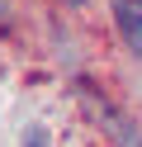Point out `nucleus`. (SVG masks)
Returning <instances> with one entry per match:
<instances>
[{"mask_svg": "<svg viewBox=\"0 0 142 147\" xmlns=\"http://www.w3.org/2000/svg\"><path fill=\"white\" fill-rule=\"evenodd\" d=\"M114 24L128 38V48L142 52V0H114Z\"/></svg>", "mask_w": 142, "mask_h": 147, "instance_id": "obj_1", "label": "nucleus"}, {"mask_svg": "<svg viewBox=\"0 0 142 147\" xmlns=\"http://www.w3.org/2000/svg\"><path fill=\"white\" fill-rule=\"evenodd\" d=\"M24 147H47V133H43V128H28V133H24Z\"/></svg>", "mask_w": 142, "mask_h": 147, "instance_id": "obj_2", "label": "nucleus"}, {"mask_svg": "<svg viewBox=\"0 0 142 147\" xmlns=\"http://www.w3.org/2000/svg\"><path fill=\"white\" fill-rule=\"evenodd\" d=\"M0 24H5V0H0Z\"/></svg>", "mask_w": 142, "mask_h": 147, "instance_id": "obj_3", "label": "nucleus"}, {"mask_svg": "<svg viewBox=\"0 0 142 147\" xmlns=\"http://www.w3.org/2000/svg\"><path fill=\"white\" fill-rule=\"evenodd\" d=\"M76 5H81V0H76Z\"/></svg>", "mask_w": 142, "mask_h": 147, "instance_id": "obj_4", "label": "nucleus"}]
</instances>
